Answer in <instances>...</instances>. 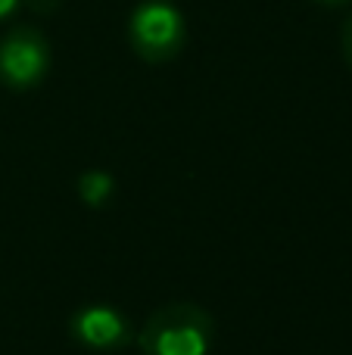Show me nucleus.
Wrapping results in <instances>:
<instances>
[{
    "instance_id": "39448f33",
    "label": "nucleus",
    "mask_w": 352,
    "mask_h": 355,
    "mask_svg": "<svg viewBox=\"0 0 352 355\" xmlns=\"http://www.w3.org/2000/svg\"><path fill=\"white\" fill-rule=\"evenodd\" d=\"M75 190H78V200L91 209H103L106 202L116 193V178L103 168H87V172L78 175L75 181Z\"/></svg>"
},
{
    "instance_id": "f03ea898",
    "label": "nucleus",
    "mask_w": 352,
    "mask_h": 355,
    "mask_svg": "<svg viewBox=\"0 0 352 355\" xmlns=\"http://www.w3.org/2000/svg\"><path fill=\"white\" fill-rule=\"evenodd\" d=\"M187 44L184 12L172 0H143L128 16V47L150 66L178 60Z\"/></svg>"
},
{
    "instance_id": "7ed1b4c3",
    "label": "nucleus",
    "mask_w": 352,
    "mask_h": 355,
    "mask_svg": "<svg viewBox=\"0 0 352 355\" xmlns=\"http://www.w3.org/2000/svg\"><path fill=\"white\" fill-rule=\"evenodd\" d=\"M53 66L50 41L35 25H12L0 37V85L12 94L35 91Z\"/></svg>"
},
{
    "instance_id": "6e6552de",
    "label": "nucleus",
    "mask_w": 352,
    "mask_h": 355,
    "mask_svg": "<svg viewBox=\"0 0 352 355\" xmlns=\"http://www.w3.org/2000/svg\"><path fill=\"white\" fill-rule=\"evenodd\" d=\"M315 3H322V6H346V3H352V0H315Z\"/></svg>"
},
{
    "instance_id": "f257e3e1",
    "label": "nucleus",
    "mask_w": 352,
    "mask_h": 355,
    "mask_svg": "<svg viewBox=\"0 0 352 355\" xmlns=\"http://www.w3.org/2000/svg\"><path fill=\"white\" fill-rule=\"evenodd\" d=\"M134 340L143 355H209L215 321L197 302H168L150 315Z\"/></svg>"
},
{
    "instance_id": "20e7f679",
    "label": "nucleus",
    "mask_w": 352,
    "mask_h": 355,
    "mask_svg": "<svg viewBox=\"0 0 352 355\" xmlns=\"http://www.w3.org/2000/svg\"><path fill=\"white\" fill-rule=\"evenodd\" d=\"M69 337L87 352H118L137 334L122 309L94 302V306H81L69 315Z\"/></svg>"
},
{
    "instance_id": "0eeeda50",
    "label": "nucleus",
    "mask_w": 352,
    "mask_h": 355,
    "mask_svg": "<svg viewBox=\"0 0 352 355\" xmlns=\"http://www.w3.org/2000/svg\"><path fill=\"white\" fill-rule=\"evenodd\" d=\"M22 10V0H0V22H10Z\"/></svg>"
},
{
    "instance_id": "423d86ee",
    "label": "nucleus",
    "mask_w": 352,
    "mask_h": 355,
    "mask_svg": "<svg viewBox=\"0 0 352 355\" xmlns=\"http://www.w3.org/2000/svg\"><path fill=\"white\" fill-rule=\"evenodd\" d=\"M340 50H343V60H346V66L352 72V16L343 22V28H340Z\"/></svg>"
}]
</instances>
